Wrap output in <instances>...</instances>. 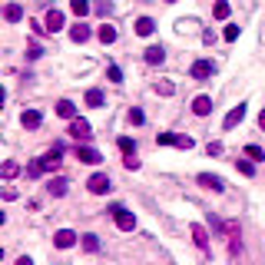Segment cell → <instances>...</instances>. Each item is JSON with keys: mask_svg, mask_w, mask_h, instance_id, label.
<instances>
[{"mask_svg": "<svg viewBox=\"0 0 265 265\" xmlns=\"http://www.w3.org/2000/svg\"><path fill=\"white\" fill-rule=\"evenodd\" d=\"M76 143H86V139H93V126H90L86 120H80V116H73L70 120V129H66Z\"/></svg>", "mask_w": 265, "mask_h": 265, "instance_id": "obj_1", "label": "cell"}, {"mask_svg": "<svg viewBox=\"0 0 265 265\" xmlns=\"http://www.w3.org/2000/svg\"><path fill=\"white\" fill-rule=\"evenodd\" d=\"M156 143L159 146H179V149H193V136H179V133H159L156 136Z\"/></svg>", "mask_w": 265, "mask_h": 265, "instance_id": "obj_2", "label": "cell"}, {"mask_svg": "<svg viewBox=\"0 0 265 265\" xmlns=\"http://www.w3.org/2000/svg\"><path fill=\"white\" fill-rule=\"evenodd\" d=\"M113 219H116V225H120L123 232H133V229H136V216H133V212L129 209H123V206H113Z\"/></svg>", "mask_w": 265, "mask_h": 265, "instance_id": "obj_3", "label": "cell"}, {"mask_svg": "<svg viewBox=\"0 0 265 265\" xmlns=\"http://www.w3.org/2000/svg\"><path fill=\"white\" fill-rule=\"evenodd\" d=\"M86 186H90V193H93V196H103V193H110V189H113V183H110L106 172H93Z\"/></svg>", "mask_w": 265, "mask_h": 265, "instance_id": "obj_4", "label": "cell"}, {"mask_svg": "<svg viewBox=\"0 0 265 265\" xmlns=\"http://www.w3.org/2000/svg\"><path fill=\"white\" fill-rule=\"evenodd\" d=\"M60 156H63V149H60V146H53V149H50V153L40 159V169H43V172H53V169H60Z\"/></svg>", "mask_w": 265, "mask_h": 265, "instance_id": "obj_5", "label": "cell"}, {"mask_svg": "<svg viewBox=\"0 0 265 265\" xmlns=\"http://www.w3.org/2000/svg\"><path fill=\"white\" fill-rule=\"evenodd\" d=\"M76 159H80V162H86V166H97V162L103 159V156H100L97 149H93V146H80V143H76Z\"/></svg>", "mask_w": 265, "mask_h": 265, "instance_id": "obj_6", "label": "cell"}, {"mask_svg": "<svg viewBox=\"0 0 265 265\" xmlns=\"http://www.w3.org/2000/svg\"><path fill=\"white\" fill-rule=\"evenodd\" d=\"M53 245L56 249H70V245H76V232H73V229H60V232L53 235Z\"/></svg>", "mask_w": 265, "mask_h": 265, "instance_id": "obj_7", "label": "cell"}, {"mask_svg": "<svg viewBox=\"0 0 265 265\" xmlns=\"http://www.w3.org/2000/svg\"><path fill=\"white\" fill-rule=\"evenodd\" d=\"M212 73H216V66H212L209 60H196L193 63V80H209Z\"/></svg>", "mask_w": 265, "mask_h": 265, "instance_id": "obj_8", "label": "cell"}, {"mask_svg": "<svg viewBox=\"0 0 265 265\" xmlns=\"http://www.w3.org/2000/svg\"><path fill=\"white\" fill-rule=\"evenodd\" d=\"M242 120H245V106L239 103V106H232V110L225 113V123H222V126H225V129H235Z\"/></svg>", "mask_w": 265, "mask_h": 265, "instance_id": "obj_9", "label": "cell"}, {"mask_svg": "<svg viewBox=\"0 0 265 265\" xmlns=\"http://www.w3.org/2000/svg\"><path fill=\"white\" fill-rule=\"evenodd\" d=\"M43 24H47V33H56V30H63V14H60V10H50Z\"/></svg>", "mask_w": 265, "mask_h": 265, "instance_id": "obj_10", "label": "cell"}, {"mask_svg": "<svg viewBox=\"0 0 265 265\" xmlns=\"http://www.w3.org/2000/svg\"><path fill=\"white\" fill-rule=\"evenodd\" d=\"M20 123H24L27 129H37L43 123V116H40V110H24V116H20Z\"/></svg>", "mask_w": 265, "mask_h": 265, "instance_id": "obj_11", "label": "cell"}, {"mask_svg": "<svg viewBox=\"0 0 265 265\" xmlns=\"http://www.w3.org/2000/svg\"><path fill=\"white\" fill-rule=\"evenodd\" d=\"M70 40L73 43H86L90 40V27L86 24H73L70 27Z\"/></svg>", "mask_w": 265, "mask_h": 265, "instance_id": "obj_12", "label": "cell"}, {"mask_svg": "<svg viewBox=\"0 0 265 265\" xmlns=\"http://www.w3.org/2000/svg\"><path fill=\"white\" fill-rule=\"evenodd\" d=\"M193 113H196V116H209V113H212V100L209 97H196L193 100Z\"/></svg>", "mask_w": 265, "mask_h": 265, "instance_id": "obj_13", "label": "cell"}, {"mask_svg": "<svg viewBox=\"0 0 265 265\" xmlns=\"http://www.w3.org/2000/svg\"><path fill=\"white\" fill-rule=\"evenodd\" d=\"M162 60H166V50L162 47H146V63L149 66H159Z\"/></svg>", "mask_w": 265, "mask_h": 265, "instance_id": "obj_14", "label": "cell"}, {"mask_svg": "<svg viewBox=\"0 0 265 265\" xmlns=\"http://www.w3.org/2000/svg\"><path fill=\"white\" fill-rule=\"evenodd\" d=\"M199 186H206V189H212V193H222V179L209 176V172H199Z\"/></svg>", "mask_w": 265, "mask_h": 265, "instance_id": "obj_15", "label": "cell"}, {"mask_svg": "<svg viewBox=\"0 0 265 265\" xmlns=\"http://www.w3.org/2000/svg\"><path fill=\"white\" fill-rule=\"evenodd\" d=\"M193 242L199 245L202 252H209V235H206V229H202V225H193Z\"/></svg>", "mask_w": 265, "mask_h": 265, "instance_id": "obj_16", "label": "cell"}, {"mask_svg": "<svg viewBox=\"0 0 265 265\" xmlns=\"http://www.w3.org/2000/svg\"><path fill=\"white\" fill-rule=\"evenodd\" d=\"M66 186H70V183H66L63 176H56V179H50V183H47V193H50V196H63Z\"/></svg>", "mask_w": 265, "mask_h": 265, "instance_id": "obj_17", "label": "cell"}, {"mask_svg": "<svg viewBox=\"0 0 265 265\" xmlns=\"http://www.w3.org/2000/svg\"><path fill=\"white\" fill-rule=\"evenodd\" d=\"M56 116H63V120H73V116H76V106H73L70 100H60V103H56Z\"/></svg>", "mask_w": 265, "mask_h": 265, "instance_id": "obj_18", "label": "cell"}, {"mask_svg": "<svg viewBox=\"0 0 265 265\" xmlns=\"http://www.w3.org/2000/svg\"><path fill=\"white\" fill-rule=\"evenodd\" d=\"M97 37H100V43H116V27L103 24V27L97 30Z\"/></svg>", "mask_w": 265, "mask_h": 265, "instance_id": "obj_19", "label": "cell"}, {"mask_svg": "<svg viewBox=\"0 0 265 265\" xmlns=\"http://www.w3.org/2000/svg\"><path fill=\"white\" fill-rule=\"evenodd\" d=\"M4 17H7L10 24H17V20H24V7H20V4H7V10H4Z\"/></svg>", "mask_w": 265, "mask_h": 265, "instance_id": "obj_20", "label": "cell"}, {"mask_svg": "<svg viewBox=\"0 0 265 265\" xmlns=\"http://www.w3.org/2000/svg\"><path fill=\"white\" fill-rule=\"evenodd\" d=\"M153 30H156V24L149 20V17H139V20H136V33H139V37H149Z\"/></svg>", "mask_w": 265, "mask_h": 265, "instance_id": "obj_21", "label": "cell"}, {"mask_svg": "<svg viewBox=\"0 0 265 265\" xmlns=\"http://www.w3.org/2000/svg\"><path fill=\"white\" fill-rule=\"evenodd\" d=\"M70 10H73L76 17H86L93 7H90V0H70Z\"/></svg>", "mask_w": 265, "mask_h": 265, "instance_id": "obj_22", "label": "cell"}, {"mask_svg": "<svg viewBox=\"0 0 265 265\" xmlns=\"http://www.w3.org/2000/svg\"><path fill=\"white\" fill-rule=\"evenodd\" d=\"M86 106L100 110V106H103V90H90V93H86Z\"/></svg>", "mask_w": 265, "mask_h": 265, "instance_id": "obj_23", "label": "cell"}, {"mask_svg": "<svg viewBox=\"0 0 265 265\" xmlns=\"http://www.w3.org/2000/svg\"><path fill=\"white\" fill-rule=\"evenodd\" d=\"M229 4H225V0H216V7H212V17H216V20H225V17H229Z\"/></svg>", "mask_w": 265, "mask_h": 265, "instance_id": "obj_24", "label": "cell"}, {"mask_svg": "<svg viewBox=\"0 0 265 265\" xmlns=\"http://www.w3.org/2000/svg\"><path fill=\"white\" fill-rule=\"evenodd\" d=\"M83 249H86V252H100V239H97L93 232L83 235Z\"/></svg>", "mask_w": 265, "mask_h": 265, "instance_id": "obj_25", "label": "cell"}, {"mask_svg": "<svg viewBox=\"0 0 265 265\" xmlns=\"http://www.w3.org/2000/svg\"><path fill=\"white\" fill-rule=\"evenodd\" d=\"M126 120L133 123V126H143V120H146V116H143V110H139V106H133V110H129V116H126Z\"/></svg>", "mask_w": 265, "mask_h": 265, "instance_id": "obj_26", "label": "cell"}, {"mask_svg": "<svg viewBox=\"0 0 265 265\" xmlns=\"http://www.w3.org/2000/svg\"><path fill=\"white\" fill-rule=\"evenodd\" d=\"M120 149H123V156H129V153H136V143L129 136H120Z\"/></svg>", "mask_w": 265, "mask_h": 265, "instance_id": "obj_27", "label": "cell"}, {"mask_svg": "<svg viewBox=\"0 0 265 265\" xmlns=\"http://www.w3.org/2000/svg\"><path fill=\"white\" fill-rule=\"evenodd\" d=\"M17 172H20V166H17L14 159H7V162H4V179H14Z\"/></svg>", "mask_w": 265, "mask_h": 265, "instance_id": "obj_28", "label": "cell"}, {"mask_svg": "<svg viewBox=\"0 0 265 265\" xmlns=\"http://www.w3.org/2000/svg\"><path fill=\"white\" fill-rule=\"evenodd\" d=\"M235 166H239V172H242V176H255V166H252L249 159H239Z\"/></svg>", "mask_w": 265, "mask_h": 265, "instance_id": "obj_29", "label": "cell"}, {"mask_svg": "<svg viewBox=\"0 0 265 265\" xmlns=\"http://www.w3.org/2000/svg\"><path fill=\"white\" fill-rule=\"evenodd\" d=\"M27 176L30 179H37V176H43V169H40V159H33L30 166H27Z\"/></svg>", "mask_w": 265, "mask_h": 265, "instance_id": "obj_30", "label": "cell"}, {"mask_svg": "<svg viewBox=\"0 0 265 265\" xmlns=\"http://www.w3.org/2000/svg\"><path fill=\"white\" fill-rule=\"evenodd\" d=\"M245 156H249V159H265L262 146H245Z\"/></svg>", "mask_w": 265, "mask_h": 265, "instance_id": "obj_31", "label": "cell"}, {"mask_svg": "<svg viewBox=\"0 0 265 265\" xmlns=\"http://www.w3.org/2000/svg\"><path fill=\"white\" fill-rule=\"evenodd\" d=\"M123 166H126L129 172H136V169H139V159H136V153H129L126 159H123Z\"/></svg>", "mask_w": 265, "mask_h": 265, "instance_id": "obj_32", "label": "cell"}, {"mask_svg": "<svg viewBox=\"0 0 265 265\" xmlns=\"http://www.w3.org/2000/svg\"><path fill=\"white\" fill-rule=\"evenodd\" d=\"M93 10H97L100 17H106V14H110V10H113V4H110V0H100V4H97V7H93Z\"/></svg>", "mask_w": 265, "mask_h": 265, "instance_id": "obj_33", "label": "cell"}, {"mask_svg": "<svg viewBox=\"0 0 265 265\" xmlns=\"http://www.w3.org/2000/svg\"><path fill=\"white\" fill-rule=\"evenodd\" d=\"M113 83H123V73H120V66H110V73H106Z\"/></svg>", "mask_w": 265, "mask_h": 265, "instance_id": "obj_34", "label": "cell"}, {"mask_svg": "<svg viewBox=\"0 0 265 265\" xmlns=\"http://www.w3.org/2000/svg\"><path fill=\"white\" fill-rule=\"evenodd\" d=\"M206 153H209V156H222V143H209V146H206Z\"/></svg>", "mask_w": 265, "mask_h": 265, "instance_id": "obj_35", "label": "cell"}, {"mask_svg": "<svg viewBox=\"0 0 265 265\" xmlns=\"http://www.w3.org/2000/svg\"><path fill=\"white\" fill-rule=\"evenodd\" d=\"M222 37H225V40H229V43H232L235 37H239V27H225V33H222Z\"/></svg>", "mask_w": 265, "mask_h": 265, "instance_id": "obj_36", "label": "cell"}, {"mask_svg": "<svg viewBox=\"0 0 265 265\" xmlns=\"http://www.w3.org/2000/svg\"><path fill=\"white\" fill-rule=\"evenodd\" d=\"M156 93H162V97H172V83H159V86H156Z\"/></svg>", "mask_w": 265, "mask_h": 265, "instance_id": "obj_37", "label": "cell"}, {"mask_svg": "<svg viewBox=\"0 0 265 265\" xmlns=\"http://www.w3.org/2000/svg\"><path fill=\"white\" fill-rule=\"evenodd\" d=\"M27 56H30V60H37V56H43V50L37 47V43H30V50H27Z\"/></svg>", "mask_w": 265, "mask_h": 265, "instance_id": "obj_38", "label": "cell"}, {"mask_svg": "<svg viewBox=\"0 0 265 265\" xmlns=\"http://www.w3.org/2000/svg\"><path fill=\"white\" fill-rule=\"evenodd\" d=\"M258 129H265V110L258 113Z\"/></svg>", "mask_w": 265, "mask_h": 265, "instance_id": "obj_39", "label": "cell"}, {"mask_svg": "<svg viewBox=\"0 0 265 265\" xmlns=\"http://www.w3.org/2000/svg\"><path fill=\"white\" fill-rule=\"evenodd\" d=\"M166 4H176V0H166Z\"/></svg>", "mask_w": 265, "mask_h": 265, "instance_id": "obj_40", "label": "cell"}]
</instances>
